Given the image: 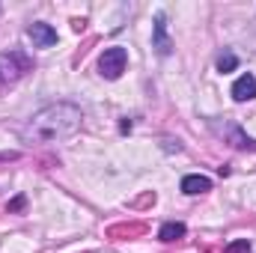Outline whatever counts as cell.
I'll use <instances>...</instances> for the list:
<instances>
[{
  "instance_id": "277c9868",
  "label": "cell",
  "mask_w": 256,
  "mask_h": 253,
  "mask_svg": "<svg viewBox=\"0 0 256 253\" xmlns=\"http://www.w3.org/2000/svg\"><path fill=\"white\" fill-rule=\"evenodd\" d=\"M152 48L161 54V57H167V54H173V42H170V36H167V15L164 12H158L155 15V33H152Z\"/></svg>"
},
{
  "instance_id": "4fadbf2b",
  "label": "cell",
  "mask_w": 256,
  "mask_h": 253,
  "mask_svg": "<svg viewBox=\"0 0 256 253\" xmlns=\"http://www.w3.org/2000/svg\"><path fill=\"white\" fill-rule=\"evenodd\" d=\"M0 158H15V155H0Z\"/></svg>"
},
{
  "instance_id": "30bf717a",
  "label": "cell",
  "mask_w": 256,
  "mask_h": 253,
  "mask_svg": "<svg viewBox=\"0 0 256 253\" xmlns=\"http://www.w3.org/2000/svg\"><path fill=\"white\" fill-rule=\"evenodd\" d=\"M236 66H238V60H236V54H230V51L218 57V72H224V74H226V72H232Z\"/></svg>"
},
{
  "instance_id": "52a82bcc",
  "label": "cell",
  "mask_w": 256,
  "mask_h": 253,
  "mask_svg": "<svg viewBox=\"0 0 256 253\" xmlns=\"http://www.w3.org/2000/svg\"><path fill=\"white\" fill-rule=\"evenodd\" d=\"M182 190H185L188 196L206 194V190H212V179H208V176H200V173H191V176L182 179Z\"/></svg>"
},
{
  "instance_id": "7c38bea8",
  "label": "cell",
  "mask_w": 256,
  "mask_h": 253,
  "mask_svg": "<svg viewBox=\"0 0 256 253\" xmlns=\"http://www.w3.org/2000/svg\"><path fill=\"white\" fill-rule=\"evenodd\" d=\"M24 202H27L24 196H15V200H12V202L6 206V208H9V212H21V208H24Z\"/></svg>"
},
{
  "instance_id": "7a4b0ae2",
  "label": "cell",
  "mask_w": 256,
  "mask_h": 253,
  "mask_svg": "<svg viewBox=\"0 0 256 253\" xmlns=\"http://www.w3.org/2000/svg\"><path fill=\"white\" fill-rule=\"evenodd\" d=\"M30 68H33V60L24 51H6V54H0V86L21 80Z\"/></svg>"
},
{
  "instance_id": "6da1fadb",
  "label": "cell",
  "mask_w": 256,
  "mask_h": 253,
  "mask_svg": "<svg viewBox=\"0 0 256 253\" xmlns=\"http://www.w3.org/2000/svg\"><path fill=\"white\" fill-rule=\"evenodd\" d=\"M84 122V114L80 108L68 104V102H57V104H48L42 108L39 114H33L27 120V126L21 128V140L24 143H60L66 137L78 134Z\"/></svg>"
},
{
  "instance_id": "9c48e42d",
  "label": "cell",
  "mask_w": 256,
  "mask_h": 253,
  "mask_svg": "<svg viewBox=\"0 0 256 253\" xmlns=\"http://www.w3.org/2000/svg\"><path fill=\"white\" fill-rule=\"evenodd\" d=\"M182 236H185V224H179V220L164 224V226H161V232H158V238H161V242H176V238H182Z\"/></svg>"
},
{
  "instance_id": "ba28073f",
  "label": "cell",
  "mask_w": 256,
  "mask_h": 253,
  "mask_svg": "<svg viewBox=\"0 0 256 253\" xmlns=\"http://www.w3.org/2000/svg\"><path fill=\"white\" fill-rule=\"evenodd\" d=\"M224 137H226L236 149H256V140H250L248 134H242V128L238 126H226L224 128Z\"/></svg>"
},
{
  "instance_id": "8992f818",
  "label": "cell",
  "mask_w": 256,
  "mask_h": 253,
  "mask_svg": "<svg viewBox=\"0 0 256 253\" xmlns=\"http://www.w3.org/2000/svg\"><path fill=\"white\" fill-rule=\"evenodd\" d=\"M232 98L236 102H250V98H256V78L254 74H242L232 84Z\"/></svg>"
},
{
  "instance_id": "3957f363",
  "label": "cell",
  "mask_w": 256,
  "mask_h": 253,
  "mask_svg": "<svg viewBox=\"0 0 256 253\" xmlns=\"http://www.w3.org/2000/svg\"><path fill=\"white\" fill-rule=\"evenodd\" d=\"M128 66V51L126 48H108L102 57H98V72H102V78H108V80H116L122 72H126Z\"/></svg>"
},
{
  "instance_id": "5b68a950",
  "label": "cell",
  "mask_w": 256,
  "mask_h": 253,
  "mask_svg": "<svg viewBox=\"0 0 256 253\" xmlns=\"http://www.w3.org/2000/svg\"><path fill=\"white\" fill-rule=\"evenodd\" d=\"M27 36L33 39L36 48H51V45H57V30H54L51 24H30V27H27Z\"/></svg>"
},
{
  "instance_id": "8fae6325",
  "label": "cell",
  "mask_w": 256,
  "mask_h": 253,
  "mask_svg": "<svg viewBox=\"0 0 256 253\" xmlns=\"http://www.w3.org/2000/svg\"><path fill=\"white\" fill-rule=\"evenodd\" d=\"M224 253H250V242L248 238H238V242H232V244H226Z\"/></svg>"
}]
</instances>
